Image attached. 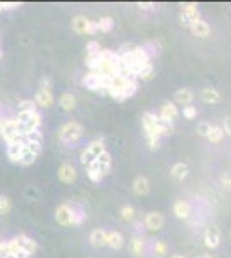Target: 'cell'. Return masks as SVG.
<instances>
[{"mask_svg": "<svg viewBox=\"0 0 231 258\" xmlns=\"http://www.w3.org/2000/svg\"><path fill=\"white\" fill-rule=\"evenodd\" d=\"M150 252H152L154 257L162 258L168 253V245H166L164 239H155V241H152V245H150Z\"/></svg>", "mask_w": 231, "mask_h": 258, "instance_id": "26", "label": "cell"}, {"mask_svg": "<svg viewBox=\"0 0 231 258\" xmlns=\"http://www.w3.org/2000/svg\"><path fill=\"white\" fill-rule=\"evenodd\" d=\"M21 3L17 2H0V12H7V10H16L19 9Z\"/></svg>", "mask_w": 231, "mask_h": 258, "instance_id": "35", "label": "cell"}, {"mask_svg": "<svg viewBox=\"0 0 231 258\" xmlns=\"http://www.w3.org/2000/svg\"><path fill=\"white\" fill-rule=\"evenodd\" d=\"M95 23H97V30L102 31V33H109L114 28V19L113 17H109V16L100 17V19L95 21Z\"/></svg>", "mask_w": 231, "mask_h": 258, "instance_id": "29", "label": "cell"}, {"mask_svg": "<svg viewBox=\"0 0 231 258\" xmlns=\"http://www.w3.org/2000/svg\"><path fill=\"white\" fill-rule=\"evenodd\" d=\"M207 138L211 143H221L223 141V138H225V131H223V128H219V126H211V129H209V133H207Z\"/></svg>", "mask_w": 231, "mask_h": 258, "instance_id": "27", "label": "cell"}, {"mask_svg": "<svg viewBox=\"0 0 231 258\" xmlns=\"http://www.w3.org/2000/svg\"><path fill=\"white\" fill-rule=\"evenodd\" d=\"M204 245L211 250H216L221 245V231L218 226H207L204 231Z\"/></svg>", "mask_w": 231, "mask_h": 258, "instance_id": "13", "label": "cell"}, {"mask_svg": "<svg viewBox=\"0 0 231 258\" xmlns=\"http://www.w3.org/2000/svg\"><path fill=\"white\" fill-rule=\"evenodd\" d=\"M223 131H225V134L231 136V117H225V128H223Z\"/></svg>", "mask_w": 231, "mask_h": 258, "instance_id": "38", "label": "cell"}, {"mask_svg": "<svg viewBox=\"0 0 231 258\" xmlns=\"http://www.w3.org/2000/svg\"><path fill=\"white\" fill-rule=\"evenodd\" d=\"M157 115H159V119H161V122H166V124H174V121L179 115V110L174 103L166 102V103H162V107H161V110H159Z\"/></svg>", "mask_w": 231, "mask_h": 258, "instance_id": "12", "label": "cell"}, {"mask_svg": "<svg viewBox=\"0 0 231 258\" xmlns=\"http://www.w3.org/2000/svg\"><path fill=\"white\" fill-rule=\"evenodd\" d=\"M131 190H133V193H135L136 196H145V195H149V191H150V183H149V179H147L145 176L135 177V181H133V184H131Z\"/></svg>", "mask_w": 231, "mask_h": 258, "instance_id": "18", "label": "cell"}, {"mask_svg": "<svg viewBox=\"0 0 231 258\" xmlns=\"http://www.w3.org/2000/svg\"><path fill=\"white\" fill-rule=\"evenodd\" d=\"M133 224H135V229H136V231H142V229L145 227V226H143L142 220H133Z\"/></svg>", "mask_w": 231, "mask_h": 258, "instance_id": "40", "label": "cell"}, {"mask_svg": "<svg viewBox=\"0 0 231 258\" xmlns=\"http://www.w3.org/2000/svg\"><path fill=\"white\" fill-rule=\"evenodd\" d=\"M54 219L59 226L62 227H71V226H81L86 220V212L79 203H71V202H64L60 203L56 208V213H54Z\"/></svg>", "mask_w": 231, "mask_h": 258, "instance_id": "2", "label": "cell"}, {"mask_svg": "<svg viewBox=\"0 0 231 258\" xmlns=\"http://www.w3.org/2000/svg\"><path fill=\"white\" fill-rule=\"evenodd\" d=\"M119 213H121V219L124 220V222H133V220L136 219V210L133 205H122L121 210H119Z\"/></svg>", "mask_w": 231, "mask_h": 258, "instance_id": "28", "label": "cell"}, {"mask_svg": "<svg viewBox=\"0 0 231 258\" xmlns=\"http://www.w3.org/2000/svg\"><path fill=\"white\" fill-rule=\"evenodd\" d=\"M147 138V145H149L150 152H157L161 148V138L159 136H145Z\"/></svg>", "mask_w": 231, "mask_h": 258, "instance_id": "34", "label": "cell"}, {"mask_svg": "<svg viewBox=\"0 0 231 258\" xmlns=\"http://www.w3.org/2000/svg\"><path fill=\"white\" fill-rule=\"evenodd\" d=\"M111 167H113V157H111L109 152H102L99 157L95 158L86 169V177H88L92 183H102L107 176L111 174Z\"/></svg>", "mask_w": 231, "mask_h": 258, "instance_id": "3", "label": "cell"}, {"mask_svg": "<svg viewBox=\"0 0 231 258\" xmlns=\"http://www.w3.org/2000/svg\"><path fill=\"white\" fill-rule=\"evenodd\" d=\"M10 210H12V202H10V198L5 195H0V215H7Z\"/></svg>", "mask_w": 231, "mask_h": 258, "instance_id": "31", "label": "cell"}, {"mask_svg": "<svg viewBox=\"0 0 231 258\" xmlns=\"http://www.w3.org/2000/svg\"><path fill=\"white\" fill-rule=\"evenodd\" d=\"M221 183L225 188H228V190H231V172H226L225 176L221 177Z\"/></svg>", "mask_w": 231, "mask_h": 258, "instance_id": "37", "label": "cell"}, {"mask_svg": "<svg viewBox=\"0 0 231 258\" xmlns=\"http://www.w3.org/2000/svg\"><path fill=\"white\" fill-rule=\"evenodd\" d=\"M181 114H183V117H185V119H188V121H193V119L198 115V110H197V107H193V105H186V107H183Z\"/></svg>", "mask_w": 231, "mask_h": 258, "instance_id": "33", "label": "cell"}, {"mask_svg": "<svg viewBox=\"0 0 231 258\" xmlns=\"http://www.w3.org/2000/svg\"><path fill=\"white\" fill-rule=\"evenodd\" d=\"M190 169L188 165H186L185 162H176L174 165L171 167V176L174 177L176 181H183L186 179V176H188Z\"/></svg>", "mask_w": 231, "mask_h": 258, "instance_id": "24", "label": "cell"}, {"mask_svg": "<svg viewBox=\"0 0 231 258\" xmlns=\"http://www.w3.org/2000/svg\"><path fill=\"white\" fill-rule=\"evenodd\" d=\"M190 31H192V35L197 36V38H207V36L211 35V26H209L207 21L198 19L195 21L193 24H190Z\"/></svg>", "mask_w": 231, "mask_h": 258, "instance_id": "19", "label": "cell"}, {"mask_svg": "<svg viewBox=\"0 0 231 258\" xmlns=\"http://www.w3.org/2000/svg\"><path fill=\"white\" fill-rule=\"evenodd\" d=\"M138 90V81L135 78H128V76H109L107 85L104 93H107L116 102H124L126 98H131Z\"/></svg>", "mask_w": 231, "mask_h": 258, "instance_id": "1", "label": "cell"}, {"mask_svg": "<svg viewBox=\"0 0 231 258\" xmlns=\"http://www.w3.org/2000/svg\"><path fill=\"white\" fill-rule=\"evenodd\" d=\"M154 78H155V67L152 65V62L143 64L140 67L138 74H136V79H142V81H152Z\"/></svg>", "mask_w": 231, "mask_h": 258, "instance_id": "25", "label": "cell"}, {"mask_svg": "<svg viewBox=\"0 0 231 258\" xmlns=\"http://www.w3.org/2000/svg\"><path fill=\"white\" fill-rule=\"evenodd\" d=\"M0 243H2V239H0Z\"/></svg>", "mask_w": 231, "mask_h": 258, "instance_id": "44", "label": "cell"}, {"mask_svg": "<svg viewBox=\"0 0 231 258\" xmlns=\"http://www.w3.org/2000/svg\"><path fill=\"white\" fill-rule=\"evenodd\" d=\"M71 28H73V31L78 33V35H95V33H99L95 21L88 19V17L83 16V14L73 17V21H71Z\"/></svg>", "mask_w": 231, "mask_h": 258, "instance_id": "9", "label": "cell"}, {"mask_svg": "<svg viewBox=\"0 0 231 258\" xmlns=\"http://www.w3.org/2000/svg\"><path fill=\"white\" fill-rule=\"evenodd\" d=\"M195 258H212L211 255H205V253H204V255H198V257H195Z\"/></svg>", "mask_w": 231, "mask_h": 258, "instance_id": "41", "label": "cell"}, {"mask_svg": "<svg viewBox=\"0 0 231 258\" xmlns=\"http://www.w3.org/2000/svg\"><path fill=\"white\" fill-rule=\"evenodd\" d=\"M106 236H107L106 229H102V227L92 229V232H90V236H88L90 245H92L93 248H102V246H106Z\"/></svg>", "mask_w": 231, "mask_h": 258, "instance_id": "16", "label": "cell"}, {"mask_svg": "<svg viewBox=\"0 0 231 258\" xmlns=\"http://www.w3.org/2000/svg\"><path fill=\"white\" fill-rule=\"evenodd\" d=\"M138 7L142 10H154L157 5H155V3H145V2H143V3H138Z\"/></svg>", "mask_w": 231, "mask_h": 258, "instance_id": "39", "label": "cell"}, {"mask_svg": "<svg viewBox=\"0 0 231 258\" xmlns=\"http://www.w3.org/2000/svg\"><path fill=\"white\" fill-rule=\"evenodd\" d=\"M143 49H145V52L149 53V57L159 55V53H161V43L155 42V40H150V42H147L145 45H143Z\"/></svg>", "mask_w": 231, "mask_h": 258, "instance_id": "30", "label": "cell"}, {"mask_svg": "<svg viewBox=\"0 0 231 258\" xmlns=\"http://www.w3.org/2000/svg\"><path fill=\"white\" fill-rule=\"evenodd\" d=\"M54 85H52V79L43 76L40 79V85H38V90L33 97V102L38 108H50L54 105Z\"/></svg>", "mask_w": 231, "mask_h": 258, "instance_id": "6", "label": "cell"}, {"mask_svg": "<svg viewBox=\"0 0 231 258\" xmlns=\"http://www.w3.org/2000/svg\"><path fill=\"white\" fill-rule=\"evenodd\" d=\"M102 152H106V141H104L102 138L92 140L85 148H83L81 155H79V162H81L83 167H88L90 163L102 154Z\"/></svg>", "mask_w": 231, "mask_h": 258, "instance_id": "7", "label": "cell"}, {"mask_svg": "<svg viewBox=\"0 0 231 258\" xmlns=\"http://www.w3.org/2000/svg\"><path fill=\"white\" fill-rule=\"evenodd\" d=\"M173 213L181 220L190 219V213H192V210H190V203L185 202V200H178V202H174V205H173Z\"/></svg>", "mask_w": 231, "mask_h": 258, "instance_id": "20", "label": "cell"}, {"mask_svg": "<svg viewBox=\"0 0 231 258\" xmlns=\"http://www.w3.org/2000/svg\"><path fill=\"white\" fill-rule=\"evenodd\" d=\"M86 57H95L97 53L102 50V47H100V42H97V40H92V42L86 43Z\"/></svg>", "mask_w": 231, "mask_h": 258, "instance_id": "32", "label": "cell"}, {"mask_svg": "<svg viewBox=\"0 0 231 258\" xmlns=\"http://www.w3.org/2000/svg\"><path fill=\"white\" fill-rule=\"evenodd\" d=\"M57 177H59L60 183L64 184H73L74 181L78 179V172H76V167L69 162H62L57 169Z\"/></svg>", "mask_w": 231, "mask_h": 258, "instance_id": "11", "label": "cell"}, {"mask_svg": "<svg viewBox=\"0 0 231 258\" xmlns=\"http://www.w3.org/2000/svg\"><path fill=\"white\" fill-rule=\"evenodd\" d=\"M0 258H14V257H10V255H3V257H0Z\"/></svg>", "mask_w": 231, "mask_h": 258, "instance_id": "43", "label": "cell"}, {"mask_svg": "<svg viewBox=\"0 0 231 258\" xmlns=\"http://www.w3.org/2000/svg\"><path fill=\"white\" fill-rule=\"evenodd\" d=\"M193 92L192 88H179L174 92V102L179 105H183V107H186V105H192L193 102Z\"/></svg>", "mask_w": 231, "mask_h": 258, "instance_id": "22", "label": "cell"}, {"mask_svg": "<svg viewBox=\"0 0 231 258\" xmlns=\"http://www.w3.org/2000/svg\"><path fill=\"white\" fill-rule=\"evenodd\" d=\"M200 100L207 105H218L221 102V93L216 88H204L200 92Z\"/></svg>", "mask_w": 231, "mask_h": 258, "instance_id": "21", "label": "cell"}, {"mask_svg": "<svg viewBox=\"0 0 231 258\" xmlns=\"http://www.w3.org/2000/svg\"><path fill=\"white\" fill-rule=\"evenodd\" d=\"M147 248V241L142 238V236H133L131 241H129V252L135 257H142L143 252Z\"/></svg>", "mask_w": 231, "mask_h": 258, "instance_id": "23", "label": "cell"}, {"mask_svg": "<svg viewBox=\"0 0 231 258\" xmlns=\"http://www.w3.org/2000/svg\"><path fill=\"white\" fill-rule=\"evenodd\" d=\"M198 19H200V12H198L197 3H183L181 10H179V24L190 28V24Z\"/></svg>", "mask_w": 231, "mask_h": 258, "instance_id": "10", "label": "cell"}, {"mask_svg": "<svg viewBox=\"0 0 231 258\" xmlns=\"http://www.w3.org/2000/svg\"><path fill=\"white\" fill-rule=\"evenodd\" d=\"M83 134H85V126H83L81 122L79 121H67L59 128L57 136H59L60 143H62L64 147H74V145L79 143Z\"/></svg>", "mask_w": 231, "mask_h": 258, "instance_id": "5", "label": "cell"}, {"mask_svg": "<svg viewBox=\"0 0 231 258\" xmlns=\"http://www.w3.org/2000/svg\"><path fill=\"white\" fill-rule=\"evenodd\" d=\"M0 138L3 140L5 147L23 143V129H21L16 115L14 117H0Z\"/></svg>", "mask_w": 231, "mask_h": 258, "instance_id": "4", "label": "cell"}, {"mask_svg": "<svg viewBox=\"0 0 231 258\" xmlns=\"http://www.w3.org/2000/svg\"><path fill=\"white\" fill-rule=\"evenodd\" d=\"M106 246H109L111 250H116V252H119V250L124 248V236H122L119 231H107Z\"/></svg>", "mask_w": 231, "mask_h": 258, "instance_id": "15", "label": "cell"}, {"mask_svg": "<svg viewBox=\"0 0 231 258\" xmlns=\"http://www.w3.org/2000/svg\"><path fill=\"white\" fill-rule=\"evenodd\" d=\"M209 129H211V124L209 122H205V121H202V122H198V126H197V134L198 136H207V133H209Z\"/></svg>", "mask_w": 231, "mask_h": 258, "instance_id": "36", "label": "cell"}, {"mask_svg": "<svg viewBox=\"0 0 231 258\" xmlns=\"http://www.w3.org/2000/svg\"><path fill=\"white\" fill-rule=\"evenodd\" d=\"M171 258H185V257H183V255H173Z\"/></svg>", "mask_w": 231, "mask_h": 258, "instance_id": "42", "label": "cell"}, {"mask_svg": "<svg viewBox=\"0 0 231 258\" xmlns=\"http://www.w3.org/2000/svg\"><path fill=\"white\" fill-rule=\"evenodd\" d=\"M164 215H162L161 212H147L145 217H143V226L145 229H149V231H161L162 227H164Z\"/></svg>", "mask_w": 231, "mask_h": 258, "instance_id": "14", "label": "cell"}, {"mask_svg": "<svg viewBox=\"0 0 231 258\" xmlns=\"http://www.w3.org/2000/svg\"><path fill=\"white\" fill-rule=\"evenodd\" d=\"M107 79H109V76L97 74V72L88 71L85 76H83L81 85L85 86L86 90H90V92H104V90H106V85H107Z\"/></svg>", "mask_w": 231, "mask_h": 258, "instance_id": "8", "label": "cell"}, {"mask_svg": "<svg viewBox=\"0 0 231 258\" xmlns=\"http://www.w3.org/2000/svg\"><path fill=\"white\" fill-rule=\"evenodd\" d=\"M59 105L64 112H73V110H76V107H78V100L71 92H64V93H60V97H59Z\"/></svg>", "mask_w": 231, "mask_h": 258, "instance_id": "17", "label": "cell"}]
</instances>
